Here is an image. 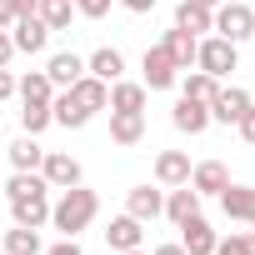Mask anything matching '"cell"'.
Masks as SVG:
<instances>
[{
    "mask_svg": "<svg viewBox=\"0 0 255 255\" xmlns=\"http://www.w3.org/2000/svg\"><path fill=\"white\" fill-rule=\"evenodd\" d=\"M5 200H10V220L15 225H30V230L50 225V185H45L40 170H15L5 180Z\"/></svg>",
    "mask_w": 255,
    "mask_h": 255,
    "instance_id": "6da1fadb",
    "label": "cell"
},
{
    "mask_svg": "<svg viewBox=\"0 0 255 255\" xmlns=\"http://www.w3.org/2000/svg\"><path fill=\"white\" fill-rule=\"evenodd\" d=\"M95 215H100V195L85 190V180L70 185V190H60V200H50V225L60 235H70V240H80V230H90Z\"/></svg>",
    "mask_w": 255,
    "mask_h": 255,
    "instance_id": "7a4b0ae2",
    "label": "cell"
},
{
    "mask_svg": "<svg viewBox=\"0 0 255 255\" xmlns=\"http://www.w3.org/2000/svg\"><path fill=\"white\" fill-rule=\"evenodd\" d=\"M235 65H240V45H230L225 35H200V50H195V65L190 70H205V75L225 80Z\"/></svg>",
    "mask_w": 255,
    "mask_h": 255,
    "instance_id": "3957f363",
    "label": "cell"
},
{
    "mask_svg": "<svg viewBox=\"0 0 255 255\" xmlns=\"http://www.w3.org/2000/svg\"><path fill=\"white\" fill-rule=\"evenodd\" d=\"M215 35H225L230 45H245L255 35V10L250 0L240 5V0H225V5H215Z\"/></svg>",
    "mask_w": 255,
    "mask_h": 255,
    "instance_id": "277c9868",
    "label": "cell"
},
{
    "mask_svg": "<svg viewBox=\"0 0 255 255\" xmlns=\"http://www.w3.org/2000/svg\"><path fill=\"white\" fill-rule=\"evenodd\" d=\"M40 175H45V185H50V190H70V185H80V180H85V170H80V160H75L70 150H45Z\"/></svg>",
    "mask_w": 255,
    "mask_h": 255,
    "instance_id": "5b68a950",
    "label": "cell"
},
{
    "mask_svg": "<svg viewBox=\"0 0 255 255\" xmlns=\"http://www.w3.org/2000/svg\"><path fill=\"white\" fill-rule=\"evenodd\" d=\"M140 70H145V90H175V80H180V65L165 55V45H150L145 50V60H140Z\"/></svg>",
    "mask_w": 255,
    "mask_h": 255,
    "instance_id": "8992f818",
    "label": "cell"
},
{
    "mask_svg": "<svg viewBox=\"0 0 255 255\" xmlns=\"http://www.w3.org/2000/svg\"><path fill=\"white\" fill-rule=\"evenodd\" d=\"M250 105H255L250 90H240V85H220V90L210 95V125H235Z\"/></svg>",
    "mask_w": 255,
    "mask_h": 255,
    "instance_id": "52a82bcc",
    "label": "cell"
},
{
    "mask_svg": "<svg viewBox=\"0 0 255 255\" xmlns=\"http://www.w3.org/2000/svg\"><path fill=\"white\" fill-rule=\"evenodd\" d=\"M160 210H165V185H130L125 190V215H135L140 225L160 220Z\"/></svg>",
    "mask_w": 255,
    "mask_h": 255,
    "instance_id": "ba28073f",
    "label": "cell"
},
{
    "mask_svg": "<svg viewBox=\"0 0 255 255\" xmlns=\"http://www.w3.org/2000/svg\"><path fill=\"white\" fill-rule=\"evenodd\" d=\"M10 40H15L20 55H45V45H50V25H45L40 15H20V20L10 25Z\"/></svg>",
    "mask_w": 255,
    "mask_h": 255,
    "instance_id": "9c48e42d",
    "label": "cell"
},
{
    "mask_svg": "<svg viewBox=\"0 0 255 255\" xmlns=\"http://www.w3.org/2000/svg\"><path fill=\"white\" fill-rule=\"evenodd\" d=\"M170 125H175L180 135H205V130H210V105H205V100L180 95V100H175V110H170Z\"/></svg>",
    "mask_w": 255,
    "mask_h": 255,
    "instance_id": "30bf717a",
    "label": "cell"
},
{
    "mask_svg": "<svg viewBox=\"0 0 255 255\" xmlns=\"http://www.w3.org/2000/svg\"><path fill=\"white\" fill-rule=\"evenodd\" d=\"M215 200H220L225 220H235V225H255V185H225Z\"/></svg>",
    "mask_w": 255,
    "mask_h": 255,
    "instance_id": "8fae6325",
    "label": "cell"
},
{
    "mask_svg": "<svg viewBox=\"0 0 255 255\" xmlns=\"http://www.w3.org/2000/svg\"><path fill=\"white\" fill-rule=\"evenodd\" d=\"M180 230V245H185V255H215V230H210V220L205 215H190V220H180L175 225Z\"/></svg>",
    "mask_w": 255,
    "mask_h": 255,
    "instance_id": "7c38bea8",
    "label": "cell"
},
{
    "mask_svg": "<svg viewBox=\"0 0 255 255\" xmlns=\"http://www.w3.org/2000/svg\"><path fill=\"white\" fill-rule=\"evenodd\" d=\"M45 75H50L55 90H70V85L85 75V55H75V50H55V55L45 60Z\"/></svg>",
    "mask_w": 255,
    "mask_h": 255,
    "instance_id": "4fadbf2b",
    "label": "cell"
},
{
    "mask_svg": "<svg viewBox=\"0 0 255 255\" xmlns=\"http://www.w3.org/2000/svg\"><path fill=\"white\" fill-rule=\"evenodd\" d=\"M110 140L115 145H140L145 140V110H110Z\"/></svg>",
    "mask_w": 255,
    "mask_h": 255,
    "instance_id": "5bb4252c",
    "label": "cell"
},
{
    "mask_svg": "<svg viewBox=\"0 0 255 255\" xmlns=\"http://www.w3.org/2000/svg\"><path fill=\"white\" fill-rule=\"evenodd\" d=\"M50 120L65 125V130H85V125H90V110H85L70 90H55V95H50Z\"/></svg>",
    "mask_w": 255,
    "mask_h": 255,
    "instance_id": "9a60e30c",
    "label": "cell"
},
{
    "mask_svg": "<svg viewBox=\"0 0 255 255\" xmlns=\"http://www.w3.org/2000/svg\"><path fill=\"white\" fill-rule=\"evenodd\" d=\"M170 225H180V220H190V215H200V195H195V185L185 180V185H170L165 190V210H160Z\"/></svg>",
    "mask_w": 255,
    "mask_h": 255,
    "instance_id": "2e32d148",
    "label": "cell"
},
{
    "mask_svg": "<svg viewBox=\"0 0 255 255\" xmlns=\"http://www.w3.org/2000/svg\"><path fill=\"white\" fill-rule=\"evenodd\" d=\"M85 75H95V80H105V85H110V80H120V75H125V55H120L115 45H100V50H90V55H85Z\"/></svg>",
    "mask_w": 255,
    "mask_h": 255,
    "instance_id": "e0dca14e",
    "label": "cell"
},
{
    "mask_svg": "<svg viewBox=\"0 0 255 255\" xmlns=\"http://www.w3.org/2000/svg\"><path fill=\"white\" fill-rule=\"evenodd\" d=\"M185 180H190V155L185 150H160L155 155V185L170 190V185H185Z\"/></svg>",
    "mask_w": 255,
    "mask_h": 255,
    "instance_id": "ac0fdd59",
    "label": "cell"
},
{
    "mask_svg": "<svg viewBox=\"0 0 255 255\" xmlns=\"http://www.w3.org/2000/svg\"><path fill=\"white\" fill-rule=\"evenodd\" d=\"M190 185H195L200 200H205V195H220V190L230 185V170H225L220 160H200V165H190Z\"/></svg>",
    "mask_w": 255,
    "mask_h": 255,
    "instance_id": "d6986e66",
    "label": "cell"
},
{
    "mask_svg": "<svg viewBox=\"0 0 255 255\" xmlns=\"http://www.w3.org/2000/svg\"><path fill=\"white\" fill-rule=\"evenodd\" d=\"M160 45H165V55H170V60H175L180 70H190V65H195V50H200V35H190V30H180V25H170Z\"/></svg>",
    "mask_w": 255,
    "mask_h": 255,
    "instance_id": "ffe728a7",
    "label": "cell"
},
{
    "mask_svg": "<svg viewBox=\"0 0 255 255\" xmlns=\"http://www.w3.org/2000/svg\"><path fill=\"white\" fill-rule=\"evenodd\" d=\"M140 240H145V230H140V220H135V215H115V220H110V230H105V245H110L115 255H120V250H135Z\"/></svg>",
    "mask_w": 255,
    "mask_h": 255,
    "instance_id": "44dd1931",
    "label": "cell"
},
{
    "mask_svg": "<svg viewBox=\"0 0 255 255\" xmlns=\"http://www.w3.org/2000/svg\"><path fill=\"white\" fill-rule=\"evenodd\" d=\"M145 95H150V90H145L140 80H125V75H120V80H110V105H105V110H145Z\"/></svg>",
    "mask_w": 255,
    "mask_h": 255,
    "instance_id": "7402d4cb",
    "label": "cell"
},
{
    "mask_svg": "<svg viewBox=\"0 0 255 255\" xmlns=\"http://www.w3.org/2000/svg\"><path fill=\"white\" fill-rule=\"evenodd\" d=\"M15 95H20V105H50L55 85H50V75H45V70H30V75H20V80H15Z\"/></svg>",
    "mask_w": 255,
    "mask_h": 255,
    "instance_id": "603a6c76",
    "label": "cell"
},
{
    "mask_svg": "<svg viewBox=\"0 0 255 255\" xmlns=\"http://www.w3.org/2000/svg\"><path fill=\"white\" fill-rule=\"evenodd\" d=\"M175 25L190 30V35H205V30H215V10L195 5V0H180V5H175Z\"/></svg>",
    "mask_w": 255,
    "mask_h": 255,
    "instance_id": "cb8c5ba5",
    "label": "cell"
},
{
    "mask_svg": "<svg viewBox=\"0 0 255 255\" xmlns=\"http://www.w3.org/2000/svg\"><path fill=\"white\" fill-rule=\"evenodd\" d=\"M70 95H75V100H80V105H85L90 115L110 105V85H105V80H95V75H80V80L70 85Z\"/></svg>",
    "mask_w": 255,
    "mask_h": 255,
    "instance_id": "d4e9b609",
    "label": "cell"
},
{
    "mask_svg": "<svg viewBox=\"0 0 255 255\" xmlns=\"http://www.w3.org/2000/svg\"><path fill=\"white\" fill-rule=\"evenodd\" d=\"M10 170H40V160H45V150H40V135H20L10 150Z\"/></svg>",
    "mask_w": 255,
    "mask_h": 255,
    "instance_id": "484cf974",
    "label": "cell"
},
{
    "mask_svg": "<svg viewBox=\"0 0 255 255\" xmlns=\"http://www.w3.org/2000/svg\"><path fill=\"white\" fill-rule=\"evenodd\" d=\"M175 85H180V95L205 100V105H210V95L220 90V80H215V75H205V70H180V80H175Z\"/></svg>",
    "mask_w": 255,
    "mask_h": 255,
    "instance_id": "4316f807",
    "label": "cell"
},
{
    "mask_svg": "<svg viewBox=\"0 0 255 255\" xmlns=\"http://www.w3.org/2000/svg\"><path fill=\"white\" fill-rule=\"evenodd\" d=\"M35 15L50 25V35L55 30H70V20H75V5L70 0H35Z\"/></svg>",
    "mask_w": 255,
    "mask_h": 255,
    "instance_id": "83f0119b",
    "label": "cell"
},
{
    "mask_svg": "<svg viewBox=\"0 0 255 255\" xmlns=\"http://www.w3.org/2000/svg\"><path fill=\"white\" fill-rule=\"evenodd\" d=\"M5 250H10V255H40L45 240H40V230H30V225H10V230H5Z\"/></svg>",
    "mask_w": 255,
    "mask_h": 255,
    "instance_id": "f1b7e54d",
    "label": "cell"
},
{
    "mask_svg": "<svg viewBox=\"0 0 255 255\" xmlns=\"http://www.w3.org/2000/svg\"><path fill=\"white\" fill-rule=\"evenodd\" d=\"M215 255H255V230H230L215 240Z\"/></svg>",
    "mask_w": 255,
    "mask_h": 255,
    "instance_id": "f546056e",
    "label": "cell"
},
{
    "mask_svg": "<svg viewBox=\"0 0 255 255\" xmlns=\"http://www.w3.org/2000/svg\"><path fill=\"white\" fill-rule=\"evenodd\" d=\"M50 105H20V130L25 135H40V130H50Z\"/></svg>",
    "mask_w": 255,
    "mask_h": 255,
    "instance_id": "4dcf8cb0",
    "label": "cell"
},
{
    "mask_svg": "<svg viewBox=\"0 0 255 255\" xmlns=\"http://www.w3.org/2000/svg\"><path fill=\"white\" fill-rule=\"evenodd\" d=\"M70 5H75V15H85V20H105L115 0H70Z\"/></svg>",
    "mask_w": 255,
    "mask_h": 255,
    "instance_id": "1f68e13d",
    "label": "cell"
},
{
    "mask_svg": "<svg viewBox=\"0 0 255 255\" xmlns=\"http://www.w3.org/2000/svg\"><path fill=\"white\" fill-rule=\"evenodd\" d=\"M40 255H85V250H80V240H70V235H60V240H55V245H45Z\"/></svg>",
    "mask_w": 255,
    "mask_h": 255,
    "instance_id": "d6a6232c",
    "label": "cell"
},
{
    "mask_svg": "<svg viewBox=\"0 0 255 255\" xmlns=\"http://www.w3.org/2000/svg\"><path fill=\"white\" fill-rule=\"evenodd\" d=\"M235 130H240V140H245V145H255V105H250V110L235 120Z\"/></svg>",
    "mask_w": 255,
    "mask_h": 255,
    "instance_id": "836d02e7",
    "label": "cell"
},
{
    "mask_svg": "<svg viewBox=\"0 0 255 255\" xmlns=\"http://www.w3.org/2000/svg\"><path fill=\"white\" fill-rule=\"evenodd\" d=\"M15 95V75H10V65H0V105H5Z\"/></svg>",
    "mask_w": 255,
    "mask_h": 255,
    "instance_id": "e575fe53",
    "label": "cell"
},
{
    "mask_svg": "<svg viewBox=\"0 0 255 255\" xmlns=\"http://www.w3.org/2000/svg\"><path fill=\"white\" fill-rule=\"evenodd\" d=\"M115 5H125L130 15H145V10H155V0H115Z\"/></svg>",
    "mask_w": 255,
    "mask_h": 255,
    "instance_id": "d590c367",
    "label": "cell"
},
{
    "mask_svg": "<svg viewBox=\"0 0 255 255\" xmlns=\"http://www.w3.org/2000/svg\"><path fill=\"white\" fill-rule=\"evenodd\" d=\"M10 55H15V40H10V30H0V65H10Z\"/></svg>",
    "mask_w": 255,
    "mask_h": 255,
    "instance_id": "8d00e7d4",
    "label": "cell"
},
{
    "mask_svg": "<svg viewBox=\"0 0 255 255\" xmlns=\"http://www.w3.org/2000/svg\"><path fill=\"white\" fill-rule=\"evenodd\" d=\"M15 25V5H10V0H0V30H10Z\"/></svg>",
    "mask_w": 255,
    "mask_h": 255,
    "instance_id": "74e56055",
    "label": "cell"
},
{
    "mask_svg": "<svg viewBox=\"0 0 255 255\" xmlns=\"http://www.w3.org/2000/svg\"><path fill=\"white\" fill-rule=\"evenodd\" d=\"M150 255H185V245H180V240H170V245H155Z\"/></svg>",
    "mask_w": 255,
    "mask_h": 255,
    "instance_id": "f35d334b",
    "label": "cell"
},
{
    "mask_svg": "<svg viewBox=\"0 0 255 255\" xmlns=\"http://www.w3.org/2000/svg\"><path fill=\"white\" fill-rule=\"evenodd\" d=\"M10 5H15V20L20 15H35V0H10Z\"/></svg>",
    "mask_w": 255,
    "mask_h": 255,
    "instance_id": "ab89813d",
    "label": "cell"
},
{
    "mask_svg": "<svg viewBox=\"0 0 255 255\" xmlns=\"http://www.w3.org/2000/svg\"><path fill=\"white\" fill-rule=\"evenodd\" d=\"M195 5H205V10H215V5H225V0H195Z\"/></svg>",
    "mask_w": 255,
    "mask_h": 255,
    "instance_id": "60d3db41",
    "label": "cell"
},
{
    "mask_svg": "<svg viewBox=\"0 0 255 255\" xmlns=\"http://www.w3.org/2000/svg\"><path fill=\"white\" fill-rule=\"evenodd\" d=\"M120 255H150V250H140V245H135V250H120Z\"/></svg>",
    "mask_w": 255,
    "mask_h": 255,
    "instance_id": "b9f144b4",
    "label": "cell"
},
{
    "mask_svg": "<svg viewBox=\"0 0 255 255\" xmlns=\"http://www.w3.org/2000/svg\"><path fill=\"white\" fill-rule=\"evenodd\" d=\"M0 255H10V250H0Z\"/></svg>",
    "mask_w": 255,
    "mask_h": 255,
    "instance_id": "7bdbcfd3",
    "label": "cell"
},
{
    "mask_svg": "<svg viewBox=\"0 0 255 255\" xmlns=\"http://www.w3.org/2000/svg\"><path fill=\"white\" fill-rule=\"evenodd\" d=\"M250 10H255V0H250Z\"/></svg>",
    "mask_w": 255,
    "mask_h": 255,
    "instance_id": "ee69618b",
    "label": "cell"
}]
</instances>
